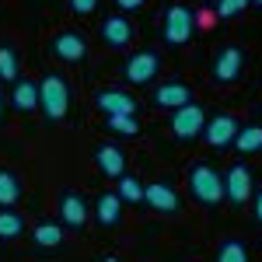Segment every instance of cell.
<instances>
[{
    "label": "cell",
    "mask_w": 262,
    "mask_h": 262,
    "mask_svg": "<svg viewBox=\"0 0 262 262\" xmlns=\"http://www.w3.org/2000/svg\"><path fill=\"white\" fill-rule=\"evenodd\" d=\"M39 108L46 112L49 122H63L70 112V88L63 81V74H46L39 81Z\"/></svg>",
    "instance_id": "cell-1"
},
{
    "label": "cell",
    "mask_w": 262,
    "mask_h": 262,
    "mask_svg": "<svg viewBox=\"0 0 262 262\" xmlns=\"http://www.w3.org/2000/svg\"><path fill=\"white\" fill-rule=\"evenodd\" d=\"M196 32V14L185 7V4H171L161 18V39L168 46H185Z\"/></svg>",
    "instance_id": "cell-2"
},
{
    "label": "cell",
    "mask_w": 262,
    "mask_h": 262,
    "mask_svg": "<svg viewBox=\"0 0 262 262\" xmlns=\"http://www.w3.org/2000/svg\"><path fill=\"white\" fill-rule=\"evenodd\" d=\"M189 192L192 200L203 203V206H217L224 200V179L210 168V164H196L189 171Z\"/></svg>",
    "instance_id": "cell-3"
},
{
    "label": "cell",
    "mask_w": 262,
    "mask_h": 262,
    "mask_svg": "<svg viewBox=\"0 0 262 262\" xmlns=\"http://www.w3.org/2000/svg\"><path fill=\"white\" fill-rule=\"evenodd\" d=\"M203 126H206V108H203L200 101H189V105H182L171 112V133H175V140H196L203 133Z\"/></svg>",
    "instance_id": "cell-4"
},
{
    "label": "cell",
    "mask_w": 262,
    "mask_h": 262,
    "mask_svg": "<svg viewBox=\"0 0 262 262\" xmlns=\"http://www.w3.org/2000/svg\"><path fill=\"white\" fill-rule=\"evenodd\" d=\"M158 70H161V56L150 53V49H140V53H133L129 60L122 63V77H126L129 84H137V88L150 84L154 77H158Z\"/></svg>",
    "instance_id": "cell-5"
},
{
    "label": "cell",
    "mask_w": 262,
    "mask_h": 262,
    "mask_svg": "<svg viewBox=\"0 0 262 262\" xmlns=\"http://www.w3.org/2000/svg\"><path fill=\"white\" fill-rule=\"evenodd\" d=\"M95 105H98L105 116H137L140 112V101L133 98V95H126L119 88H105L95 95Z\"/></svg>",
    "instance_id": "cell-6"
},
{
    "label": "cell",
    "mask_w": 262,
    "mask_h": 262,
    "mask_svg": "<svg viewBox=\"0 0 262 262\" xmlns=\"http://www.w3.org/2000/svg\"><path fill=\"white\" fill-rule=\"evenodd\" d=\"M242 67H245L242 46H224L221 53H217V60H213V81H221V84L238 81L242 77Z\"/></svg>",
    "instance_id": "cell-7"
},
{
    "label": "cell",
    "mask_w": 262,
    "mask_h": 262,
    "mask_svg": "<svg viewBox=\"0 0 262 262\" xmlns=\"http://www.w3.org/2000/svg\"><path fill=\"white\" fill-rule=\"evenodd\" d=\"M234 137H238V122H234V116H227V112L206 119V126H203V140L210 143V147H217V150L221 147H231Z\"/></svg>",
    "instance_id": "cell-8"
},
{
    "label": "cell",
    "mask_w": 262,
    "mask_h": 262,
    "mask_svg": "<svg viewBox=\"0 0 262 262\" xmlns=\"http://www.w3.org/2000/svg\"><path fill=\"white\" fill-rule=\"evenodd\" d=\"M252 189H255V185H252V171H248L245 164H231V171H227V179H224V200L242 206V203H248Z\"/></svg>",
    "instance_id": "cell-9"
},
{
    "label": "cell",
    "mask_w": 262,
    "mask_h": 262,
    "mask_svg": "<svg viewBox=\"0 0 262 262\" xmlns=\"http://www.w3.org/2000/svg\"><path fill=\"white\" fill-rule=\"evenodd\" d=\"M49 49H53L56 60H63V63H81L84 56H88V42H84V35H77V32H56L53 42H49Z\"/></svg>",
    "instance_id": "cell-10"
},
{
    "label": "cell",
    "mask_w": 262,
    "mask_h": 262,
    "mask_svg": "<svg viewBox=\"0 0 262 262\" xmlns=\"http://www.w3.org/2000/svg\"><path fill=\"white\" fill-rule=\"evenodd\" d=\"M101 42L112 46V49H126L133 42V21L126 14H108L101 21Z\"/></svg>",
    "instance_id": "cell-11"
},
{
    "label": "cell",
    "mask_w": 262,
    "mask_h": 262,
    "mask_svg": "<svg viewBox=\"0 0 262 262\" xmlns=\"http://www.w3.org/2000/svg\"><path fill=\"white\" fill-rule=\"evenodd\" d=\"M189 101H192L189 84L168 81V84H158V88H154V105H158V108H164V112H175V108L189 105Z\"/></svg>",
    "instance_id": "cell-12"
},
{
    "label": "cell",
    "mask_w": 262,
    "mask_h": 262,
    "mask_svg": "<svg viewBox=\"0 0 262 262\" xmlns=\"http://www.w3.org/2000/svg\"><path fill=\"white\" fill-rule=\"evenodd\" d=\"M143 203H150L158 213H175V210H179V196H175V189H171L168 182H150V185H143Z\"/></svg>",
    "instance_id": "cell-13"
},
{
    "label": "cell",
    "mask_w": 262,
    "mask_h": 262,
    "mask_svg": "<svg viewBox=\"0 0 262 262\" xmlns=\"http://www.w3.org/2000/svg\"><path fill=\"white\" fill-rule=\"evenodd\" d=\"M60 221H63V227H74V231L88 224V206H84V200L74 189H67L60 196Z\"/></svg>",
    "instance_id": "cell-14"
},
{
    "label": "cell",
    "mask_w": 262,
    "mask_h": 262,
    "mask_svg": "<svg viewBox=\"0 0 262 262\" xmlns=\"http://www.w3.org/2000/svg\"><path fill=\"white\" fill-rule=\"evenodd\" d=\"M95 161H98V171L108 175V179H122L126 175V154L119 147H112V143H101L95 150Z\"/></svg>",
    "instance_id": "cell-15"
},
{
    "label": "cell",
    "mask_w": 262,
    "mask_h": 262,
    "mask_svg": "<svg viewBox=\"0 0 262 262\" xmlns=\"http://www.w3.org/2000/svg\"><path fill=\"white\" fill-rule=\"evenodd\" d=\"M95 217H98L101 227H119L122 221V200L116 192H101L98 203H95Z\"/></svg>",
    "instance_id": "cell-16"
},
{
    "label": "cell",
    "mask_w": 262,
    "mask_h": 262,
    "mask_svg": "<svg viewBox=\"0 0 262 262\" xmlns=\"http://www.w3.org/2000/svg\"><path fill=\"white\" fill-rule=\"evenodd\" d=\"M11 105H14L18 112H28V116H32V112L39 108V84L18 77V81H14V91H11Z\"/></svg>",
    "instance_id": "cell-17"
},
{
    "label": "cell",
    "mask_w": 262,
    "mask_h": 262,
    "mask_svg": "<svg viewBox=\"0 0 262 262\" xmlns=\"http://www.w3.org/2000/svg\"><path fill=\"white\" fill-rule=\"evenodd\" d=\"M21 234H25V217H21L18 210H11V206H0V238L14 242Z\"/></svg>",
    "instance_id": "cell-18"
},
{
    "label": "cell",
    "mask_w": 262,
    "mask_h": 262,
    "mask_svg": "<svg viewBox=\"0 0 262 262\" xmlns=\"http://www.w3.org/2000/svg\"><path fill=\"white\" fill-rule=\"evenodd\" d=\"M18 77H21V67H18V53H14V46L0 42V81L14 84Z\"/></svg>",
    "instance_id": "cell-19"
},
{
    "label": "cell",
    "mask_w": 262,
    "mask_h": 262,
    "mask_svg": "<svg viewBox=\"0 0 262 262\" xmlns=\"http://www.w3.org/2000/svg\"><path fill=\"white\" fill-rule=\"evenodd\" d=\"M21 200V182L14 171L0 168V206H14Z\"/></svg>",
    "instance_id": "cell-20"
},
{
    "label": "cell",
    "mask_w": 262,
    "mask_h": 262,
    "mask_svg": "<svg viewBox=\"0 0 262 262\" xmlns=\"http://www.w3.org/2000/svg\"><path fill=\"white\" fill-rule=\"evenodd\" d=\"M234 147H238L242 154H255V150H262V126H245V129H238Z\"/></svg>",
    "instance_id": "cell-21"
},
{
    "label": "cell",
    "mask_w": 262,
    "mask_h": 262,
    "mask_svg": "<svg viewBox=\"0 0 262 262\" xmlns=\"http://www.w3.org/2000/svg\"><path fill=\"white\" fill-rule=\"evenodd\" d=\"M105 126H108V133H116V137H137L140 133V126H137V116H105Z\"/></svg>",
    "instance_id": "cell-22"
},
{
    "label": "cell",
    "mask_w": 262,
    "mask_h": 262,
    "mask_svg": "<svg viewBox=\"0 0 262 262\" xmlns=\"http://www.w3.org/2000/svg\"><path fill=\"white\" fill-rule=\"evenodd\" d=\"M35 245H42V248L63 245V224H39L35 227Z\"/></svg>",
    "instance_id": "cell-23"
},
{
    "label": "cell",
    "mask_w": 262,
    "mask_h": 262,
    "mask_svg": "<svg viewBox=\"0 0 262 262\" xmlns=\"http://www.w3.org/2000/svg\"><path fill=\"white\" fill-rule=\"evenodd\" d=\"M217 262H248V248H245V242L227 238V242L221 245V252H217Z\"/></svg>",
    "instance_id": "cell-24"
},
{
    "label": "cell",
    "mask_w": 262,
    "mask_h": 262,
    "mask_svg": "<svg viewBox=\"0 0 262 262\" xmlns=\"http://www.w3.org/2000/svg\"><path fill=\"white\" fill-rule=\"evenodd\" d=\"M116 196H119L122 203H140V200H143V185H140V179H133V175H122V179H119V189H116Z\"/></svg>",
    "instance_id": "cell-25"
},
{
    "label": "cell",
    "mask_w": 262,
    "mask_h": 262,
    "mask_svg": "<svg viewBox=\"0 0 262 262\" xmlns=\"http://www.w3.org/2000/svg\"><path fill=\"white\" fill-rule=\"evenodd\" d=\"M248 4H252V0H217V7H213V14H217V18H238V14H242L245 7H248Z\"/></svg>",
    "instance_id": "cell-26"
},
{
    "label": "cell",
    "mask_w": 262,
    "mask_h": 262,
    "mask_svg": "<svg viewBox=\"0 0 262 262\" xmlns=\"http://www.w3.org/2000/svg\"><path fill=\"white\" fill-rule=\"evenodd\" d=\"M98 7V0H70V11L74 14H91Z\"/></svg>",
    "instance_id": "cell-27"
},
{
    "label": "cell",
    "mask_w": 262,
    "mask_h": 262,
    "mask_svg": "<svg viewBox=\"0 0 262 262\" xmlns=\"http://www.w3.org/2000/svg\"><path fill=\"white\" fill-rule=\"evenodd\" d=\"M213 18H217L213 11H200V14H196V25H200V28H213Z\"/></svg>",
    "instance_id": "cell-28"
},
{
    "label": "cell",
    "mask_w": 262,
    "mask_h": 262,
    "mask_svg": "<svg viewBox=\"0 0 262 262\" xmlns=\"http://www.w3.org/2000/svg\"><path fill=\"white\" fill-rule=\"evenodd\" d=\"M119 4V11H137V7H143L147 0H116Z\"/></svg>",
    "instance_id": "cell-29"
},
{
    "label": "cell",
    "mask_w": 262,
    "mask_h": 262,
    "mask_svg": "<svg viewBox=\"0 0 262 262\" xmlns=\"http://www.w3.org/2000/svg\"><path fill=\"white\" fill-rule=\"evenodd\" d=\"M255 221L262 224V189H259V192H255Z\"/></svg>",
    "instance_id": "cell-30"
},
{
    "label": "cell",
    "mask_w": 262,
    "mask_h": 262,
    "mask_svg": "<svg viewBox=\"0 0 262 262\" xmlns=\"http://www.w3.org/2000/svg\"><path fill=\"white\" fill-rule=\"evenodd\" d=\"M101 262H119V259H116V255H105V259H101Z\"/></svg>",
    "instance_id": "cell-31"
},
{
    "label": "cell",
    "mask_w": 262,
    "mask_h": 262,
    "mask_svg": "<svg viewBox=\"0 0 262 262\" xmlns=\"http://www.w3.org/2000/svg\"><path fill=\"white\" fill-rule=\"evenodd\" d=\"M0 119H4V98H0Z\"/></svg>",
    "instance_id": "cell-32"
},
{
    "label": "cell",
    "mask_w": 262,
    "mask_h": 262,
    "mask_svg": "<svg viewBox=\"0 0 262 262\" xmlns=\"http://www.w3.org/2000/svg\"><path fill=\"white\" fill-rule=\"evenodd\" d=\"M252 4H255V7H262V0H252Z\"/></svg>",
    "instance_id": "cell-33"
}]
</instances>
